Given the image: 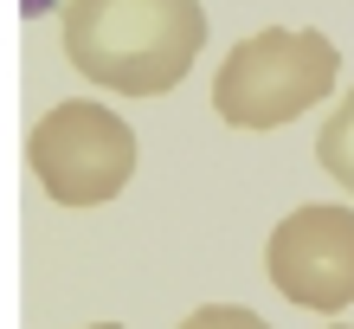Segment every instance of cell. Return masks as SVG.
Segmentation results:
<instances>
[{
  "label": "cell",
  "mask_w": 354,
  "mask_h": 329,
  "mask_svg": "<svg viewBox=\"0 0 354 329\" xmlns=\"http://www.w3.org/2000/svg\"><path fill=\"white\" fill-rule=\"evenodd\" d=\"M206 46L200 0H65V58L116 97H168Z\"/></svg>",
  "instance_id": "obj_1"
},
{
  "label": "cell",
  "mask_w": 354,
  "mask_h": 329,
  "mask_svg": "<svg viewBox=\"0 0 354 329\" xmlns=\"http://www.w3.org/2000/svg\"><path fill=\"white\" fill-rule=\"evenodd\" d=\"M342 78L335 39L316 26H264L239 39L213 71V110L232 130H283L303 110H316Z\"/></svg>",
  "instance_id": "obj_2"
},
{
  "label": "cell",
  "mask_w": 354,
  "mask_h": 329,
  "mask_svg": "<svg viewBox=\"0 0 354 329\" xmlns=\"http://www.w3.org/2000/svg\"><path fill=\"white\" fill-rule=\"evenodd\" d=\"M26 161L39 175L46 200L58 207H103L136 175V130L110 104L65 97L26 130Z\"/></svg>",
  "instance_id": "obj_3"
},
{
  "label": "cell",
  "mask_w": 354,
  "mask_h": 329,
  "mask_svg": "<svg viewBox=\"0 0 354 329\" xmlns=\"http://www.w3.org/2000/svg\"><path fill=\"white\" fill-rule=\"evenodd\" d=\"M264 272L297 310L335 317L354 303V207L335 200H303L283 213L264 239Z\"/></svg>",
  "instance_id": "obj_4"
},
{
  "label": "cell",
  "mask_w": 354,
  "mask_h": 329,
  "mask_svg": "<svg viewBox=\"0 0 354 329\" xmlns=\"http://www.w3.org/2000/svg\"><path fill=\"white\" fill-rule=\"evenodd\" d=\"M316 161H322V175L335 181L342 194H354V91L328 110V123L316 130Z\"/></svg>",
  "instance_id": "obj_5"
},
{
  "label": "cell",
  "mask_w": 354,
  "mask_h": 329,
  "mask_svg": "<svg viewBox=\"0 0 354 329\" xmlns=\"http://www.w3.org/2000/svg\"><path fill=\"white\" fill-rule=\"evenodd\" d=\"M180 329H270V323L245 303H200L194 317H180Z\"/></svg>",
  "instance_id": "obj_6"
},
{
  "label": "cell",
  "mask_w": 354,
  "mask_h": 329,
  "mask_svg": "<svg viewBox=\"0 0 354 329\" xmlns=\"http://www.w3.org/2000/svg\"><path fill=\"white\" fill-rule=\"evenodd\" d=\"M91 329H122V323H91Z\"/></svg>",
  "instance_id": "obj_7"
},
{
  "label": "cell",
  "mask_w": 354,
  "mask_h": 329,
  "mask_svg": "<svg viewBox=\"0 0 354 329\" xmlns=\"http://www.w3.org/2000/svg\"><path fill=\"white\" fill-rule=\"evenodd\" d=\"M335 329H348V323H335Z\"/></svg>",
  "instance_id": "obj_8"
}]
</instances>
